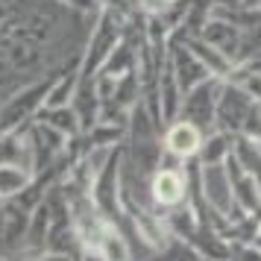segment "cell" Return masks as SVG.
I'll list each match as a JSON object with an SVG mask.
<instances>
[{"label":"cell","instance_id":"9c48e42d","mask_svg":"<svg viewBox=\"0 0 261 261\" xmlns=\"http://www.w3.org/2000/svg\"><path fill=\"white\" fill-rule=\"evenodd\" d=\"M138 3H141L144 12H150V15H162V12L167 9V6L173 3V0H138Z\"/></svg>","mask_w":261,"mask_h":261},{"label":"cell","instance_id":"277c9868","mask_svg":"<svg viewBox=\"0 0 261 261\" xmlns=\"http://www.w3.org/2000/svg\"><path fill=\"white\" fill-rule=\"evenodd\" d=\"M188 194H191V185H188L185 167H159L153 179H150V197L162 208V214L182 205V202H188Z\"/></svg>","mask_w":261,"mask_h":261},{"label":"cell","instance_id":"3957f363","mask_svg":"<svg viewBox=\"0 0 261 261\" xmlns=\"http://www.w3.org/2000/svg\"><path fill=\"white\" fill-rule=\"evenodd\" d=\"M223 80L220 76H208L205 83H200L197 88H191L182 97V115L179 118L197 123L205 135L217 129V97H220Z\"/></svg>","mask_w":261,"mask_h":261},{"label":"cell","instance_id":"30bf717a","mask_svg":"<svg viewBox=\"0 0 261 261\" xmlns=\"http://www.w3.org/2000/svg\"><path fill=\"white\" fill-rule=\"evenodd\" d=\"M217 6H229V9H238V6H244L247 0H214Z\"/></svg>","mask_w":261,"mask_h":261},{"label":"cell","instance_id":"6da1fadb","mask_svg":"<svg viewBox=\"0 0 261 261\" xmlns=\"http://www.w3.org/2000/svg\"><path fill=\"white\" fill-rule=\"evenodd\" d=\"M261 109V103H255L252 97L232 80H223L220 97H217V129H226L232 135H244L247 123L252 120V115Z\"/></svg>","mask_w":261,"mask_h":261},{"label":"cell","instance_id":"5b68a950","mask_svg":"<svg viewBox=\"0 0 261 261\" xmlns=\"http://www.w3.org/2000/svg\"><path fill=\"white\" fill-rule=\"evenodd\" d=\"M202 141H205V132H202L197 123L179 118V120H173L165 132V153H173L176 159L191 162V159L200 155Z\"/></svg>","mask_w":261,"mask_h":261},{"label":"cell","instance_id":"8992f818","mask_svg":"<svg viewBox=\"0 0 261 261\" xmlns=\"http://www.w3.org/2000/svg\"><path fill=\"white\" fill-rule=\"evenodd\" d=\"M173 47L176 50H173V56H170V68H173V73H176L179 88L188 94L191 88H197L200 83H205L212 73H208V68L191 53V47L179 36H173Z\"/></svg>","mask_w":261,"mask_h":261},{"label":"cell","instance_id":"7a4b0ae2","mask_svg":"<svg viewBox=\"0 0 261 261\" xmlns=\"http://www.w3.org/2000/svg\"><path fill=\"white\" fill-rule=\"evenodd\" d=\"M200 191L214 214H220L226 220L235 217L238 202H235V188H232V176H229L226 162L200 165Z\"/></svg>","mask_w":261,"mask_h":261},{"label":"cell","instance_id":"52a82bcc","mask_svg":"<svg viewBox=\"0 0 261 261\" xmlns=\"http://www.w3.org/2000/svg\"><path fill=\"white\" fill-rule=\"evenodd\" d=\"M232 147H235V135L226 129H214L205 135L202 141V150H200V165H214V162H226L232 155Z\"/></svg>","mask_w":261,"mask_h":261},{"label":"cell","instance_id":"ba28073f","mask_svg":"<svg viewBox=\"0 0 261 261\" xmlns=\"http://www.w3.org/2000/svg\"><path fill=\"white\" fill-rule=\"evenodd\" d=\"M100 252H103V258L109 261H126L129 258V247H126V241L115 232V229H109L106 226V232H103V241H100Z\"/></svg>","mask_w":261,"mask_h":261}]
</instances>
